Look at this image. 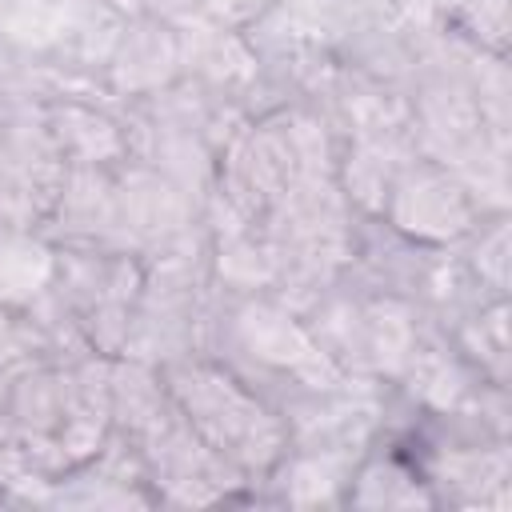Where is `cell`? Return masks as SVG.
I'll return each instance as SVG.
<instances>
[]
</instances>
